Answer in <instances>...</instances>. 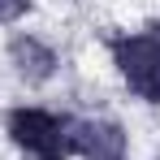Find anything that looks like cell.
I'll list each match as a JSON object with an SVG mask.
<instances>
[{"mask_svg": "<svg viewBox=\"0 0 160 160\" xmlns=\"http://www.w3.org/2000/svg\"><path fill=\"white\" fill-rule=\"evenodd\" d=\"M4 56H9L13 74L26 82V87H48V82L61 74V52H56L48 39L30 35V30H18V35L9 39Z\"/></svg>", "mask_w": 160, "mask_h": 160, "instance_id": "4", "label": "cell"}, {"mask_svg": "<svg viewBox=\"0 0 160 160\" xmlns=\"http://www.w3.org/2000/svg\"><path fill=\"white\" fill-rule=\"evenodd\" d=\"M108 61L134 100L160 104V22L108 35Z\"/></svg>", "mask_w": 160, "mask_h": 160, "instance_id": "2", "label": "cell"}, {"mask_svg": "<svg viewBox=\"0 0 160 160\" xmlns=\"http://www.w3.org/2000/svg\"><path fill=\"white\" fill-rule=\"evenodd\" d=\"M74 160H130V134L112 117H74Z\"/></svg>", "mask_w": 160, "mask_h": 160, "instance_id": "3", "label": "cell"}, {"mask_svg": "<svg viewBox=\"0 0 160 160\" xmlns=\"http://www.w3.org/2000/svg\"><path fill=\"white\" fill-rule=\"evenodd\" d=\"M4 138L26 160H74V117L39 104H18L4 112Z\"/></svg>", "mask_w": 160, "mask_h": 160, "instance_id": "1", "label": "cell"}, {"mask_svg": "<svg viewBox=\"0 0 160 160\" xmlns=\"http://www.w3.org/2000/svg\"><path fill=\"white\" fill-rule=\"evenodd\" d=\"M30 13V0H0V26H18Z\"/></svg>", "mask_w": 160, "mask_h": 160, "instance_id": "5", "label": "cell"}]
</instances>
